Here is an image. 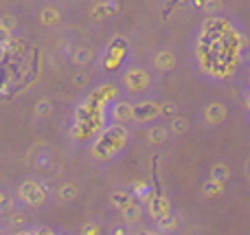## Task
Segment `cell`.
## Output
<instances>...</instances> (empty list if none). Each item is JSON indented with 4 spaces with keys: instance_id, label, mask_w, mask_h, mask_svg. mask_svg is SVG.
Returning <instances> with one entry per match:
<instances>
[{
    "instance_id": "6da1fadb",
    "label": "cell",
    "mask_w": 250,
    "mask_h": 235,
    "mask_svg": "<svg viewBox=\"0 0 250 235\" xmlns=\"http://www.w3.org/2000/svg\"><path fill=\"white\" fill-rule=\"evenodd\" d=\"M158 112H160V104H156V101H143V104L134 106V119H136V121L156 119Z\"/></svg>"
},
{
    "instance_id": "7a4b0ae2",
    "label": "cell",
    "mask_w": 250,
    "mask_h": 235,
    "mask_svg": "<svg viewBox=\"0 0 250 235\" xmlns=\"http://www.w3.org/2000/svg\"><path fill=\"white\" fill-rule=\"evenodd\" d=\"M147 82H149V79H147L145 70L134 68V70H129V73H127V86H129V90H145Z\"/></svg>"
},
{
    "instance_id": "3957f363",
    "label": "cell",
    "mask_w": 250,
    "mask_h": 235,
    "mask_svg": "<svg viewBox=\"0 0 250 235\" xmlns=\"http://www.w3.org/2000/svg\"><path fill=\"white\" fill-rule=\"evenodd\" d=\"M20 196L24 198L26 202H42L44 200V193H42V189H40V185H35V183H24L22 185V189H20Z\"/></svg>"
},
{
    "instance_id": "277c9868",
    "label": "cell",
    "mask_w": 250,
    "mask_h": 235,
    "mask_svg": "<svg viewBox=\"0 0 250 235\" xmlns=\"http://www.w3.org/2000/svg\"><path fill=\"white\" fill-rule=\"evenodd\" d=\"M114 119L117 121H127V119H134V106L129 104H117L114 106Z\"/></svg>"
},
{
    "instance_id": "5b68a950",
    "label": "cell",
    "mask_w": 250,
    "mask_h": 235,
    "mask_svg": "<svg viewBox=\"0 0 250 235\" xmlns=\"http://www.w3.org/2000/svg\"><path fill=\"white\" fill-rule=\"evenodd\" d=\"M207 119L211 123H222L226 119V110H224V106H217V104H213V106H208L207 108Z\"/></svg>"
},
{
    "instance_id": "8992f818",
    "label": "cell",
    "mask_w": 250,
    "mask_h": 235,
    "mask_svg": "<svg viewBox=\"0 0 250 235\" xmlns=\"http://www.w3.org/2000/svg\"><path fill=\"white\" fill-rule=\"evenodd\" d=\"M156 66H158L160 70H169V68H173V55H171L169 51L158 53V57H156Z\"/></svg>"
},
{
    "instance_id": "52a82bcc",
    "label": "cell",
    "mask_w": 250,
    "mask_h": 235,
    "mask_svg": "<svg viewBox=\"0 0 250 235\" xmlns=\"http://www.w3.org/2000/svg\"><path fill=\"white\" fill-rule=\"evenodd\" d=\"M57 20H60V13H57V9H44V11H42V22L46 26L55 24Z\"/></svg>"
},
{
    "instance_id": "ba28073f",
    "label": "cell",
    "mask_w": 250,
    "mask_h": 235,
    "mask_svg": "<svg viewBox=\"0 0 250 235\" xmlns=\"http://www.w3.org/2000/svg\"><path fill=\"white\" fill-rule=\"evenodd\" d=\"M149 141L151 143H165V141H167V130H165V128H154V130L149 132Z\"/></svg>"
},
{
    "instance_id": "9c48e42d",
    "label": "cell",
    "mask_w": 250,
    "mask_h": 235,
    "mask_svg": "<svg viewBox=\"0 0 250 235\" xmlns=\"http://www.w3.org/2000/svg\"><path fill=\"white\" fill-rule=\"evenodd\" d=\"M187 128H189V121L182 117H176L171 119V130L176 132V134H182V132H187Z\"/></svg>"
},
{
    "instance_id": "30bf717a",
    "label": "cell",
    "mask_w": 250,
    "mask_h": 235,
    "mask_svg": "<svg viewBox=\"0 0 250 235\" xmlns=\"http://www.w3.org/2000/svg\"><path fill=\"white\" fill-rule=\"evenodd\" d=\"M88 60H90V51H88L86 46H79L77 48V55L73 57V62H75V64H86Z\"/></svg>"
},
{
    "instance_id": "8fae6325",
    "label": "cell",
    "mask_w": 250,
    "mask_h": 235,
    "mask_svg": "<svg viewBox=\"0 0 250 235\" xmlns=\"http://www.w3.org/2000/svg\"><path fill=\"white\" fill-rule=\"evenodd\" d=\"M226 178H229V170H226L224 165H217L215 170H213V180H217V183H224Z\"/></svg>"
},
{
    "instance_id": "7c38bea8",
    "label": "cell",
    "mask_w": 250,
    "mask_h": 235,
    "mask_svg": "<svg viewBox=\"0 0 250 235\" xmlns=\"http://www.w3.org/2000/svg\"><path fill=\"white\" fill-rule=\"evenodd\" d=\"M204 189H207V193L208 196H217V193H222V183H217V180H211V183H207L204 185Z\"/></svg>"
},
{
    "instance_id": "4fadbf2b",
    "label": "cell",
    "mask_w": 250,
    "mask_h": 235,
    "mask_svg": "<svg viewBox=\"0 0 250 235\" xmlns=\"http://www.w3.org/2000/svg\"><path fill=\"white\" fill-rule=\"evenodd\" d=\"M77 196V189L73 187V185H66V187H62V198L64 200H68V198H75Z\"/></svg>"
},
{
    "instance_id": "5bb4252c",
    "label": "cell",
    "mask_w": 250,
    "mask_h": 235,
    "mask_svg": "<svg viewBox=\"0 0 250 235\" xmlns=\"http://www.w3.org/2000/svg\"><path fill=\"white\" fill-rule=\"evenodd\" d=\"M125 218H127V220H136L138 218V207L136 205H129L127 209H125Z\"/></svg>"
},
{
    "instance_id": "9a60e30c",
    "label": "cell",
    "mask_w": 250,
    "mask_h": 235,
    "mask_svg": "<svg viewBox=\"0 0 250 235\" xmlns=\"http://www.w3.org/2000/svg\"><path fill=\"white\" fill-rule=\"evenodd\" d=\"M35 112H38V117H46V114H51V106H48V101H42Z\"/></svg>"
},
{
    "instance_id": "2e32d148",
    "label": "cell",
    "mask_w": 250,
    "mask_h": 235,
    "mask_svg": "<svg viewBox=\"0 0 250 235\" xmlns=\"http://www.w3.org/2000/svg\"><path fill=\"white\" fill-rule=\"evenodd\" d=\"M204 9L211 13H217L220 11V2H217V0H207V2H204Z\"/></svg>"
},
{
    "instance_id": "e0dca14e",
    "label": "cell",
    "mask_w": 250,
    "mask_h": 235,
    "mask_svg": "<svg viewBox=\"0 0 250 235\" xmlns=\"http://www.w3.org/2000/svg\"><path fill=\"white\" fill-rule=\"evenodd\" d=\"M2 26H4V33H11L13 18H11V16H4V18H2Z\"/></svg>"
},
{
    "instance_id": "ac0fdd59",
    "label": "cell",
    "mask_w": 250,
    "mask_h": 235,
    "mask_svg": "<svg viewBox=\"0 0 250 235\" xmlns=\"http://www.w3.org/2000/svg\"><path fill=\"white\" fill-rule=\"evenodd\" d=\"M163 112H165V114H173V112H176V108H173L171 104H167V106L163 108Z\"/></svg>"
},
{
    "instance_id": "d6986e66",
    "label": "cell",
    "mask_w": 250,
    "mask_h": 235,
    "mask_svg": "<svg viewBox=\"0 0 250 235\" xmlns=\"http://www.w3.org/2000/svg\"><path fill=\"white\" fill-rule=\"evenodd\" d=\"M75 82H77V84H83V82H86V75H77V77H75Z\"/></svg>"
}]
</instances>
